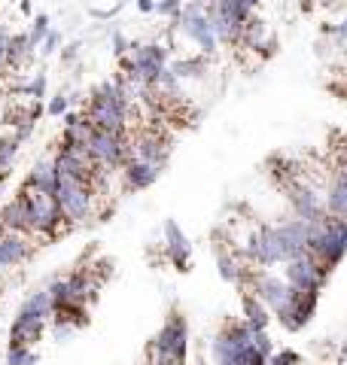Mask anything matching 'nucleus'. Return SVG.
Segmentation results:
<instances>
[{
  "label": "nucleus",
  "mask_w": 347,
  "mask_h": 365,
  "mask_svg": "<svg viewBox=\"0 0 347 365\" xmlns=\"http://www.w3.org/2000/svg\"><path fill=\"white\" fill-rule=\"evenodd\" d=\"M89 158L95 162L101 170H116L125 165V158H129V140H125V134H110V131H91L89 143Z\"/></svg>",
  "instance_id": "nucleus-11"
},
{
  "label": "nucleus",
  "mask_w": 347,
  "mask_h": 365,
  "mask_svg": "<svg viewBox=\"0 0 347 365\" xmlns=\"http://www.w3.org/2000/svg\"><path fill=\"white\" fill-rule=\"evenodd\" d=\"M0 225L13 235H28V210H25V198L16 195L13 201H6L0 207Z\"/></svg>",
  "instance_id": "nucleus-18"
},
{
  "label": "nucleus",
  "mask_w": 347,
  "mask_h": 365,
  "mask_svg": "<svg viewBox=\"0 0 347 365\" xmlns=\"http://www.w3.org/2000/svg\"><path fill=\"white\" fill-rule=\"evenodd\" d=\"M4 52H6V40H0V64H4Z\"/></svg>",
  "instance_id": "nucleus-42"
},
{
  "label": "nucleus",
  "mask_w": 347,
  "mask_h": 365,
  "mask_svg": "<svg viewBox=\"0 0 347 365\" xmlns=\"http://www.w3.org/2000/svg\"><path fill=\"white\" fill-rule=\"evenodd\" d=\"M0 40H9V31H6L4 21H0Z\"/></svg>",
  "instance_id": "nucleus-40"
},
{
  "label": "nucleus",
  "mask_w": 347,
  "mask_h": 365,
  "mask_svg": "<svg viewBox=\"0 0 347 365\" xmlns=\"http://www.w3.org/2000/svg\"><path fill=\"white\" fill-rule=\"evenodd\" d=\"M125 6V0H116L113 6H107V9H101V6H91V16L95 19H113L116 13H119V9Z\"/></svg>",
  "instance_id": "nucleus-35"
},
{
  "label": "nucleus",
  "mask_w": 347,
  "mask_h": 365,
  "mask_svg": "<svg viewBox=\"0 0 347 365\" xmlns=\"http://www.w3.org/2000/svg\"><path fill=\"white\" fill-rule=\"evenodd\" d=\"M19 140L16 137H0V170H9L16 162V155H19Z\"/></svg>",
  "instance_id": "nucleus-26"
},
{
  "label": "nucleus",
  "mask_w": 347,
  "mask_h": 365,
  "mask_svg": "<svg viewBox=\"0 0 347 365\" xmlns=\"http://www.w3.org/2000/svg\"><path fill=\"white\" fill-rule=\"evenodd\" d=\"M129 107H131V95L125 83L122 79H110V83H101L91 91L86 119L98 131L125 134V128H129Z\"/></svg>",
  "instance_id": "nucleus-2"
},
{
  "label": "nucleus",
  "mask_w": 347,
  "mask_h": 365,
  "mask_svg": "<svg viewBox=\"0 0 347 365\" xmlns=\"http://www.w3.org/2000/svg\"><path fill=\"white\" fill-rule=\"evenodd\" d=\"M122 177H125V182H129V189L141 192V189H149V186H153V182L161 177V165L141 162V158H125Z\"/></svg>",
  "instance_id": "nucleus-16"
},
{
  "label": "nucleus",
  "mask_w": 347,
  "mask_h": 365,
  "mask_svg": "<svg viewBox=\"0 0 347 365\" xmlns=\"http://www.w3.org/2000/svg\"><path fill=\"white\" fill-rule=\"evenodd\" d=\"M211 4H201V0H189V4H183L180 16H177V28L183 31V37L192 40L204 55L216 52V34H213V21H211Z\"/></svg>",
  "instance_id": "nucleus-9"
},
{
  "label": "nucleus",
  "mask_w": 347,
  "mask_h": 365,
  "mask_svg": "<svg viewBox=\"0 0 347 365\" xmlns=\"http://www.w3.org/2000/svg\"><path fill=\"white\" fill-rule=\"evenodd\" d=\"M171 73L177 79H198V76L207 73V61H204V55H195V58H180L177 64L171 67Z\"/></svg>",
  "instance_id": "nucleus-23"
},
{
  "label": "nucleus",
  "mask_w": 347,
  "mask_h": 365,
  "mask_svg": "<svg viewBox=\"0 0 347 365\" xmlns=\"http://www.w3.org/2000/svg\"><path fill=\"white\" fill-rule=\"evenodd\" d=\"M168 153H171L168 140L156 131L137 134L129 143V158H141V162H153V165H161V168H165V162H168Z\"/></svg>",
  "instance_id": "nucleus-13"
},
{
  "label": "nucleus",
  "mask_w": 347,
  "mask_h": 365,
  "mask_svg": "<svg viewBox=\"0 0 347 365\" xmlns=\"http://www.w3.org/2000/svg\"><path fill=\"white\" fill-rule=\"evenodd\" d=\"M250 341H253V347H256V350L262 353V356H265V359H268V356H271V353H274V344H271V338H268V332H253V335H250Z\"/></svg>",
  "instance_id": "nucleus-30"
},
{
  "label": "nucleus",
  "mask_w": 347,
  "mask_h": 365,
  "mask_svg": "<svg viewBox=\"0 0 347 365\" xmlns=\"http://www.w3.org/2000/svg\"><path fill=\"white\" fill-rule=\"evenodd\" d=\"M323 34H332L338 43H347V16H344L341 25H326V28H323Z\"/></svg>",
  "instance_id": "nucleus-36"
},
{
  "label": "nucleus",
  "mask_w": 347,
  "mask_h": 365,
  "mask_svg": "<svg viewBox=\"0 0 347 365\" xmlns=\"http://www.w3.org/2000/svg\"><path fill=\"white\" fill-rule=\"evenodd\" d=\"M247 4H250V6H253V9H256V6H259V4H262V0H247Z\"/></svg>",
  "instance_id": "nucleus-43"
},
{
  "label": "nucleus",
  "mask_w": 347,
  "mask_h": 365,
  "mask_svg": "<svg viewBox=\"0 0 347 365\" xmlns=\"http://www.w3.org/2000/svg\"><path fill=\"white\" fill-rule=\"evenodd\" d=\"M268 359H271L274 365H298V362H302V356H298L296 350H281V353H271Z\"/></svg>",
  "instance_id": "nucleus-31"
},
{
  "label": "nucleus",
  "mask_w": 347,
  "mask_h": 365,
  "mask_svg": "<svg viewBox=\"0 0 347 365\" xmlns=\"http://www.w3.org/2000/svg\"><path fill=\"white\" fill-rule=\"evenodd\" d=\"M19 9H21L25 16H31V0H19Z\"/></svg>",
  "instance_id": "nucleus-39"
},
{
  "label": "nucleus",
  "mask_w": 347,
  "mask_h": 365,
  "mask_svg": "<svg viewBox=\"0 0 347 365\" xmlns=\"http://www.w3.org/2000/svg\"><path fill=\"white\" fill-rule=\"evenodd\" d=\"M338 174H344V177H347V150H344V162H341V170H338Z\"/></svg>",
  "instance_id": "nucleus-41"
},
{
  "label": "nucleus",
  "mask_w": 347,
  "mask_h": 365,
  "mask_svg": "<svg viewBox=\"0 0 347 365\" xmlns=\"http://www.w3.org/2000/svg\"><path fill=\"white\" fill-rule=\"evenodd\" d=\"M49 31H52V28H49V16H46V13H37V16H34L31 31H28V40H31L34 49H37V46L43 43V37H46Z\"/></svg>",
  "instance_id": "nucleus-27"
},
{
  "label": "nucleus",
  "mask_w": 347,
  "mask_h": 365,
  "mask_svg": "<svg viewBox=\"0 0 347 365\" xmlns=\"http://www.w3.org/2000/svg\"><path fill=\"white\" fill-rule=\"evenodd\" d=\"M305 253L323 262L329 271L347 256V220L341 216H323L317 222H308V244Z\"/></svg>",
  "instance_id": "nucleus-3"
},
{
  "label": "nucleus",
  "mask_w": 347,
  "mask_h": 365,
  "mask_svg": "<svg viewBox=\"0 0 347 365\" xmlns=\"http://www.w3.org/2000/svg\"><path fill=\"white\" fill-rule=\"evenodd\" d=\"M52 195L58 201V210H61L64 222L79 225V222L91 220V210H95V189L86 186V182L71 180V177H58Z\"/></svg>",
  "instance_id": "nucleus-8"
},
{
  "label": "nucleus",
  "mask_w": 347,
  "mask_h": 365,
  "mask_svg": "<svg viewBox=\"0 0 347 365\" xmlns=\"http://www.w3.org/2000/svg\"><path fill=\"white\" fill-rule=\"evenodd\" d=\"M31 55H34V46H31V40H28V34H9L6 52H4V64L19 67V64H25Z\"/></svg>",
  "instance_id": "nucleus-22"
},
{
  "label": "nucleus",
  "mask_w": 347,
  "mask_h": 365,
  "mask_svg": "<svg viewBox=\"0 0 347 365\" xmlns=\"http://www.w3.org/2000/svg\"><path fill=\"white\" fill-rule=\"evenodd\" d=\"M344 353H347V344H344Z\"/></svg>",
  "instance_id": "nucleus-45"
},
{
  "label": "nucleus",
  "mask_w": 347,
  "mask_h": 365,
  "mask_svg": "<svg viewBox=\"0 0 347 365\" xmlns=\"http://www.w3.org/2000/svg\"><path fill=\"white\" fill-rule=\"evenodd\" d=\"M91 4H101V0H91Z\"/></svg>",
  "instance_id": "nucleus-44"
},
{
  "label": "nucleus",
  "mask_w": 347,
  "mask_h": 365,
  "mask_svg": "<svg viewBox=\"0 0 347 365\" xmlns=\"http://www.w3.org/2000/svg\"><path fill=\"white\" fill-rule=\"evenodd\" d=\"M250 292L256 295L265 307H268L271 317H281L289 307V302H293V295H296V289L289 287L286 280L274 277V274H265V271H259V274H253L250 277Z\"/></svg>",
  "instance_id": "nucleus-12"
},
{
  "label": "nucleus",
  "mask_w": 347,
  "mask_h": 365,
  "mask_svg": "<svg viewBox=\"0 0 347 365\" xmlns=\"http://www.w3.org/2000/svg\"><path fill=\"white\" fill-rule=\"evenodd\" d=\"M137 9H141V13H153V9H156V0H137Z\"/></svg>",
  "instance_id": "nucleus-37"
},
{
  "label": "nucleus",
  "mask_w": 347,
  "mask_h": 365,
  "mask_svg": "<svg viewBox=\"0 0 347 365\" xmlns=\"http://www.w3.org/2000/svg\"><path fill=\"white\" fill-rule=\"evenodd\" d=\"M180 9H183V0H156V9H153V13H159V16H165V19H174V21H177Z\"/></svg>",
  "instance_id": "nucleus-28"
},
{
  "label": "nucleus",
  "mask_w": 347,
  "mask_h": 365,
  "mask_svg": "<svg viewBox=\"0 0 347 365\" xmlns=\"http://www.w3.org/2000/svg\"><path fill=\"white\" fill-rule=\"evenodd\" d=\"M76 52H79V43H71V46H67V49H64V58H67V61L76 58Z\"/></svg>",
  "instance_id": "nucleus-38"
},
{
  "label": "nucleus",
  "mask_w": 347,
  "mask_h": 365,
  "mask_svg": "<svg viewBox=\"0 0 347 365\" xmlns=\"http://www.w3.org/2000/svg\"><path fill=\"white\" fill-rule=\"evenodd\" d=\"M289 204H293L296 220L317 222V220H323V216H326V204H323V198H320L311 186H302V182L289 186Z\"/></svg>",
  "instance_id": "nucleus-14"
},
{
  "label": "nucleus",
  "mask_w": 347,
  "mask_h": 365,
  "mask_svg": "<svg viewBox=\"0 0 347 365\" xmlns=\"http://www.w3.org/2000/svg\"><path fill=\"white\" fill-rule=\"evenodd\" d=\"M31 253V247L25 241V235H13L6 232L4 237H0V271L4 268H13L19 265V262H25Z\"/></svg>",
  "instance_id": "nucleus-17"
},
{
  "label": "nucleus",
  "mask_w": 347,
  "mask_h": 365,
  "mask_svg": "<svg viewBox=\"0 0 347 365\" xmlns=\"http://www.w3.org/2000/svg\"><path fill=\"white\" fill-rule=\"evenodd\" d=\"M219 277L226 283H238L241 280V262L228 253H219Z\"/></svg>",
  "instance_id": "nucleus-24"
},
{
  "label": "nucleus",
  "mask_w": 347,
  "mask_h": 365,
  "mask_svg": "<svg viewBox=\"0 0 347 365\" xmlns=\"http://www.w3.org/2000/svg\"><path fill=\"white\" fill-rule=\"evenodd\" d=\"M34 362H37V353H34V347H25V344H9L6 365H34Z\"/></svg>",
  "instance_id": "nucleus-25"
},
{
  "label": "nucleus",
  "mask_w": 347,
  "mask_h": 365,
  "mask_svg": "<svg viewBox=\"0 0 347 365\" xmlns=\"http://www.w3.org/2000/svg\"><path fill=\"white\" fill-rule=\"evenodd\" d=\"M67 107H71V98H67V95H55L49 101V116H64Z\"/></svg>",
  "instance_id": "nucleus-33"
},
{
  "label": "nucleus",
  "mask_w": 347,
  "mask_h": 365,
  "mask_svg": "<svg viewBox=\"0 0 347 365\" xmlns=\"http://www.w3.org/2000/svg\"><path fill=\"white\" fill-rule=\"evenodd\" d=\"M58 43H61V34H58V31H49V34L43 37V43H40V52H43V55L58 52Z\"/></svg>",
  "instance_id": "nucleus-34"
},
{
  "label": "nucleus",
  "mask_w": 347,
  "mask_h": 365,
  "mask_svg": "<svg viewBox=\"0 0 347 365\" xmlns=\"http://www.w3.org/2000/svg\"><path fill=\"white\" fill-rule=\"evenodd\" d=\"M52 317V299L49 292L40 289L34 292L31 299L19 307V314L13 319V329H9V344H25L34 347V341L43 338V329Z\"/></svg>",
  "instance_id": "nucleus-4"
},
{
  "label": "nucleus",
  "mask_w": 347,
  "mask_h": 365,
  "mask_svg": "<svg viewBox=\"0 0 347 365\" xmlns=\"http://www.w3.org/2000/svg\"><path fill=\"white\" fill-rule=\"evenodd\" d=\"M247 323H228L213 341V356L216 365H265L268 359L253 347Z\"/></svg>",
  "instance_id": "nucleus-5"
},
{
  "label": "nucleus",
  "mask_w": 347,
  "mask_h": 365,
  "mask_svg": "<svg viewBox=\"0 0 347 365\" xmlns=\"http://www.w3.org/2000/svg\"><path fill=\"white\" fill-rule=\"evenodd\" d=\"M308 244V222L305 220H286L277 225H259L247 235V256L256 265H281L305 253Z\"/></svg>",
  "instance_id": "nucleus-1"
},
{
  "label": "nucleus",
  "mask_w": 347,
  "mask_h": 365,
  "mask_svg": "<svg viewBox=\"0 0 347 365\" xmlns=\"http://www.w3.org/2000/svg\"><path fill=\"white\" fill-rule=\"evenodd\" d=\"M55 182H58V174H55L52 158H40V162L31 168V174H28V180H25V186L40 189V192H55Z\"/></svg>",
  "instance_id": "nucleus-20"
},
{
  "label": "nucleus",
  "mask_w": 347,
  "mask_h": 365,
  "mask_svg": "<svg viewBox=\"0 0 347 365\" xmlns=\"http://www.w3.org/2000/svg\"><path fill=\"white\" fill-rule=\"evenodd\" d=\"M19 195L25 198V210H28V235H43V237H52L58 235L64 216L58 210V201L52 192H40V189H31L21 182Z\"/></svg>",
  "instance_id": "nucleus-6"
},
{
  "label": "nucleus",
  "mask_w": 347,
  "mask_h": 365,
  "mask_svg": "<svg viewBox=\"0 0 347 365\" xmlns=\"http://www.w3.org/2000/svg\"><path fill=\"white\" fill-rule=\"evenodd\" d=\"M241 307H244V323H247L250 332H265V329H268V323H271V311H268V307H265L253 292L244 295Z\"/></svg>",
  "instance_id": "nucleus-19"
},
{
  "label": "nucleus",
  "mask_w": 347,
  "mask_h": 365,
  "mask_svg": "<svg viewBox=\"0 0 347 365\" xmlns=\"http://www.w3.org/2000/svg\"><path fill=\"white\" fill-rule=\"evenodd\" d=\"M323 204H326L329 216H341V220H347V177L344 174H335L332 186H329V195Z\"/></svg>",
  "instance_id": "nucleus-21"
},
{
  "label": "nucleus",
  "mask_w": 347,
  "mask_h": 365,
  "mask_svg": "<svg viewBox=\"0 0 347 365\" xmlns=\"http://www.w3.org/2000/svg\"><path fill=\"white\" fill-rule=\"evenodd\" d=\"M156 359L161 365H186V350H189V323L180 311H171L165 326L159 329L153 338Z\"/></svg>",
  "instance_id": "nucleus-7"
},
{
  "label": "nucleus",
  "mask_w": 347,
  "mask_h": 365,
  "mask_svg": "<svg viewBox=\"0 0 347 365\" xmlns=\"http://www.w3.org/2000/svg\"><path fill=\"white\" fill-rule=\"evenodd\" d=\"M21 91H25V95H31L34 101H40V98L46 95V76H43V73H37V76L31 79V83L21 86Z\"/></svg>",
  "instance_id": "nucleus-29"
},
{
  "label": "nucleus",
  "mask_w": 347,
  "mask_h": 365,
  "mask_svg": "<svg viewBox=\"0 0 347 365\" xmlns=\"http://www.w3.org/2000/svg\"><path fill=\"white\" fill-rule=\"evenodd\" d=\"M286 271H283V280L293 287L296 292H317L326 287V277H329V268L323 265V262H317L314 256H296V259H289L283 262Z\"/></svg>",
  "instance_id": "nucleus-10"
},
{
  "label": "nucleus",
  "mask_w": 347,
  "mask_h": 365,
  "mask_svg": "<svg viewBox=\"0 0 347 365\" xmlns=\"http://www.w3.org/2000/svg\"><path fill=\"white\" fill-rule=\"evenodd\" d=\"M110 43H113V52H116V55H119V58H125V55H129V52H131V43H129V40H125V37H122V34H119V31H113V34H110Z\"/></svg>",
  "instance_id": "nucleus-32"
},
{
  "label": "nucleus",
  "mask_w": 347,
  "mask_h": 365,
  "mask_svg": "<svg viewBox=\"0 0 347 365\" xmlns=\"http://www.w3.org/2000/svg\"><path fill=\"white\" fill-rule=\"evenodd\" d=\"M165 250H168V259L174 262V268H177V271H189L192 244H189V237L183 235V228L174 220L165 222Z\"/></svg>",
  "instance_id": "nucleus-15"
}]
</instances>
